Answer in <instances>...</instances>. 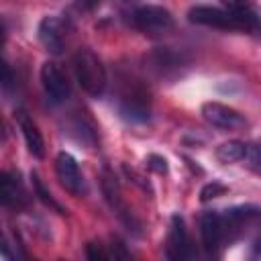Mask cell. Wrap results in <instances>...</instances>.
<instances>
[{
	"instance_id": "cell-8",
	"label": "cell",
	"mask_w": 261,
	"mask_h": 261,
	"mask_svg": "<svg viewBox=\"0 0 261 261\" xmlns=\"http://www.w3.org/2000/svg\"><path fill=\"white\" fill-rule=\"evenodd\" d=\"M55 175L59 179V184L73 196H84L86 194V179L84 173L75 161L73 155L61 151L55 157Z\"/></svg>"
},
{
	"instance_id": "cell-14",
	"label": "cell",
	"mask_w": 261,
	"mask_h": 261,
	"mask_svg": "<svg viewBox=\"0 0 261 261\" xmlns=\"http://www.w3.org/2000/svg\"><path fill=\"white\" fill-rule=\"evenodd\" d=\"M16 122H18V128L22 133V139L27 143L29 153L37 159H43L45 157V141H43V135H41L37 122L29 116V112L24 108L16 110Z\"/></svg>"
},
{
	"instance_id": "cell-1",
	"label": "cell",
	"mask_w": 261,
	"mask_h": 261,
	"mask_svg": "<svg viewBox=\"0 0 261 261\" xmlns=\"http://www.w3.org/2000/svg\"><path fill=\"white\" fill-rule=\"evenodd\" d=\"M118 112L130 122H147L151 118V92L141 80L128 77L122 82L118 92Z\"/></svg>"
},
{
	"instance_id": "cell-22",
	"label": "cell",
	"mask_w": 261,
	"mask_h": 261,
	"mask_svg": "<svg viewBox=\"0 0 261 261\" xmlns=\"http://www.w3.org/2000/svg\"><path fill=\"white\" fill-rule=\"evenodd\" d=\"M245 161L249 163V167H251L257 175H261V145H257V143H247V157H245Z\"/></svg>"
},
{
	"instance_id": "cell-25",
	"label": "cell",
	"mask_w": 261,
	"mask_h": 261,
	"mask_svg": "<svg viewBox=\"0 0 261 261\" xmlns=\"http://www.w3.org/2000/svg\"><path fill=\"white\" fill-rule=\"evenodd\" d=\"M149 163V167L151 169H155V171H159V173H165L167 171V161L163 159V157H159V155H149V159H147Z\"/></svg>"
},
{
	"instance_id": "cell-12",
	"label": "cell",
	"mask_w": 261,
	"mask_h": 261,
	"mask_svg": "<svg viewBox=\"0 0 261 261\" xmlns=\"http://www.w3.org/2000/svg\"><path fill=\"white\" fill-rule=\"evenodd\" d=\"M222 216V224H224V232H226V241L230 243L232 239H237V234L249 226L251 222H255L257 218H261V208L257 206H234L228 208L224 212H220Z\"/></svg>"
},
{
	"instance_id": "cell-18",
	"label": "cell",
	"mask_w": 261,
	"mask_h": 261,
	"mask_svg": "<svg viewBox=\"0 0 261 261\" xmlns=\"http://www.w3.org/2000/svg\"><path fill=\"white\" fill-rule=\"evenodd\" d=\"M31 179H33V190H35V196H37V198H39V200H41V202H43L47 208H51L53 212H57V214H65V208H63V206H61V204H59V202L53 198V194H51V192L45 188V184H43V179L39 177V173H35V171H33V173H31Z\"/></svg>"
},
{
	"instance_id": "cell-4",
	"label": "cell",
	"mask_w": 261,
	"mask_h": 261,
	"mask_svg": "<svg viewBox=\"0 0 261 261\" xmlns=\"http://www.w3.org/2000/svg\"><path fill=\"white\" fill-rule=\"evenodd\" d=\"M200 239H202V251L206 261H218L220 251L226 243V232L222 224L220 212H204L200 216Z\"/></svg>"
},
{
	"instance_id": "cell-21",
	"label": "cell",
	"mask_w": 261,
	"mask_h": 261,
	"mask_svg": "<svg viewBox=\"0 0 261 261\" xmlns=\"http://www.w3.org/2000/svg\"><path fill=\"white\" fill-rule=\"evenodd\" d=\"M110 259L112 261H135L126 243L120 237H110Z\"/></svg>"
},
{
	"instance_id": "cell-2",
	"label": "cell",
	"mask_w": 261,
	"mask_h": 261,
	"mask_svg": "<svg viewBox=\"0 0 261 261\" xmlns=\"http://www.w3.org/2000/svg\"><path fill=\"white\" fill-rule=\"evenodd\" d=\"M73 73L82 90L94 98H100L106 90L108 77L102 59L92 49H80L73 55Z\"/></svg>"
},
{
	"instance_id": "cell-6",
	"label": "cell",
	"mask_w": 261,
	"mask_h": 261,
	"mask_svg": "<svg viewBox=\"0 0 261 261\" xmlns=\"http://www.w3.org/2000/svg\"><path fill=\"white\" fill-rule=\"evenodd\" d=\"M190 22L222 29V31H243L241 20L224 6H210V4H196L188 10Z\"/></svg>"
},
{
	"instance_id": "cell-5",
	"label": "cell",
	"mask_w": 261,
	"mask_h": 261,
	"mask_svg": "<svg viewBox=\"0 0 261 261\" xmlns=\"http://www.w3.org/2000/svg\"><path fill=\"white\" fill-rule=\"evenodd\" d=\"M165 257L167 261H192L194 247L186 226V220L179 214H173L169 220L167 237H165Z\"/></svg>"
},
{
	"instance_id": "cell-20",
	"label": "cell",
	"mask_w": 261,
	"mask_h": 261,
	"mask_svg": "<svg viewBox=\"0 0 261 261\" xmlns=\"http://www.w3.org/2000/svg\"><path fill=\"white\" fill-rule=\"evenodd\" d=\"M151 59H153V65L157 67L159 73H165V71H169V69H177V67L181 65V57H179V55H175V53H171V51H163V49L155 51V53L151 55Z\"/></svg>"
},
{
	"instance_id": "cell-11",
	"label": "cell",
	"mask_w": 261,
	"mask_h": 261,
	"mask_svg": "<svg viewBox=\"0 0 261 261\" xmlns=\"http://www.w3.org/2000/svg\"><path fill=\"white\" fill-rule=\"evenodd\" d=\"M0 200H2V206L14 208V210L29 206L31 198L22 186L18 171H2V175H0Z\"/></svg>"
},
{
	"instance_id": "cell-10",
	"label": "cell",
	"mask_w": 261,
	"mask_h": 261,
	"mask_svg": "<svg viewBox=\"0 0 261 261\" xmlns=\"http://www.w3.org/2000/svg\"><path fill=\"white\" fill-rule=\"evenodd\" d=\"M37 35H39L41 45L49 53L57 55V53H61L65 49V43H67V27H65V22L59 16H53V14L43 16L41 22H39Z\"/></svg>"
},
{
	"instance_id": "cell-17",
	"label": "cell",
	"mask_w": 261,
	"mask_h": 261,
	"mask_svg": "<svg viewBox=\"0 0 261 261\" xmlns=\"http://www.w3.org/2000/svg\"><path fill=\"white\" fill-rule=\"evenodd\" d=\"M67 133L77 141V143H84L88 147H94L96 145V130L92 126L90 120H86L84 116H73L71 122L67 124Z\"/></svg>"
},
{
	"instance_id": "cell-3",
	"label": "cell",
	"mask_w": 261,
	"mask_h": 261,
	"mask_svg": "<svg viewBox=\"0 0 261 261\" xmlns=\"http://www.w3.org/2000/svg\"><path fill=\"white\" fill-rule=\"evenodd\" d=\"M130 24L149 35H161L173 29V14L159 4H141L130 10Z\"/></svg>"
},
{
	"instance_id": "cell-15",
	"label": "cell",
	"mask_w": 261,
	"mask_h": 261,
	"mask_svg": "<svg viewBox=\"0 0 261 261\" xmlns=\"http://www.w3.org/2000/svg\"><path fill=\"white\" fill-rule=\"evenodd\" d=\"M224 8H228L241 20L243 31L261 37V12L255 6H251V4H239V2H228V4H224Z\"/></svg>"
},
{
	"instance_id": "cell-9",
	"label": "cell",
	"mask_w": 261,
	"mask_h": 261,
	"mask_svg": "<svg viewBox=\"0 0 261 261\" xmlns=\"http://www.w3.org/2000/svg\"><path fill=\"white\" fill-rule=\"evenodd\" d=\"M200 112H202V116L208 124H212L216 128H222V130H239L247 124L245 116L239 110H234V108H230L222 102H214V100L204 102Z\"/></svg>"
},
{
	"instance_id": "cell-26",
	"label": "cell",
	"mask_w": 261,
	"mask_h": 261,
	"mask_svg": "<svg viewBox=\"0 0 261 261\" xmlns=\"http://www.w3.org/2000/svg\"><path fill=\"white\" fill-rule=\"evenodd\" d=\"M247 261H261V239L251 247L249 251V259Z\"/></svg>"
},
{
	"instance_id": "cell-16",
	"label": "cell",
	"mask_w": 261,
	"mask_h": 261,
	"mask_svg": "<svg viewBox=\"0 0 261 261\" xmlns=\"http://www.w3.org/2000/svg\"><path fill=\"white\" fill-rule=\"evenodd\" d=\"M214 155H216V159H218L220 163H224V165L245 161V157H247V143L237 141V139H234V141H226V143H222V145L216 147Z\"/></svg>"
},
{
	"instance_id": "cell-24",
	"label": "cell",
	"mask_w": 261,
	"mask_h": 261,
	"mask_svg": "<svg viewBox=\"0 0 261 261\" xmlns=\"http://www.w3.org/2000/svg\"><path fill=\"white\" fill-rule=\"evenodd\" d=\"M224 192H226V186H222L220 181H210V184H206V186L200 190V200H202V202H208V200H212V198L222 196Z\"/></svg>"
},
{
	"instance_id": "cell-7",
	"label": "cell",
	"mask_w": 261,
	"mask_h": 261,
	"mask_svg": "<svg viewBox=\"0 0 261 261\" xmlns=\"http://www.w3.org/2000/svg\"><path fill=\"white\" fill-rule=\"evenodd\" d=\"M41 86L51 104H63L71 94V84L65 71L53 61H45L41 65Z\"/></svg>"
},
{
	"instance_id": "cell-19",
	"label": "cell",
	"mask_w": 261,
	"mask_h": 261,
	"mask_svg": "<svg viewBox=\"0 0 261 261\" xmlns=\"http://www.w3.org/2000/svg\"><path fill=\"white\" fill-rule=\"evenodd\" d=\"M2 255L6 261H31L27 251L22 249L18 237L12 239L10 234H4V241H2Z\"/></svg>"
},
{
	"instance_id": "cell-23",
	"label": "cell",
	"mask_w": 261,
	"mask_h": 261,
	"mask_svg": "<svg viewBox=\"0 0 261 261\" xmlns=\"http://www.w3.org/2000/svg\"><path fill=\"white\" fill-rule=\"evenodd\" d=\"M86 261H110V255L98 241L86 243Z\"/></svg>"
},
{
	"instance_id": "cell-13",
	"label": "cell",
	"mask_w": 261,
	"mask_h": 261,
	"mask_svg": "<svg viewBox=\"0 0 261 261\" xmlns=\"http://www.w3.org/2000/svg\"><path fill=\"white\" fill-rule=\"evenodd\" d=\"M102 192H104V198H106L108 206L116 212V216H118V218H120L128 228L137 230V228H139V224H137V220L133 218V214L126 210V206H124V202H122V196H120L118 181H116V177L110 173V169H108V167L102 171Z\"/></svg>"
}]
</instances>
